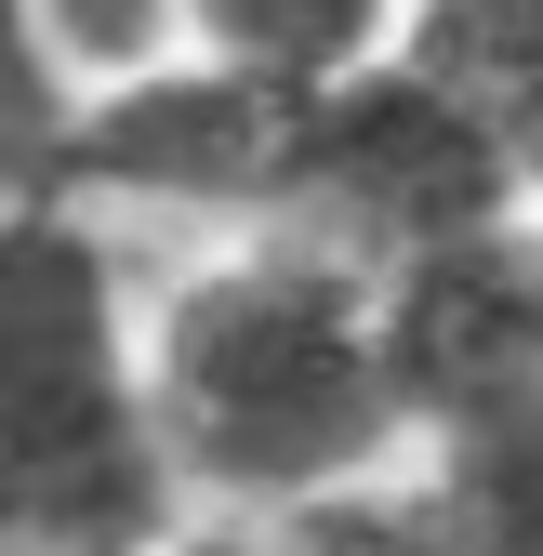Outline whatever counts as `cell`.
<instances>
[{
	"label": "cell",
	"mask_w": 543,
	"mask_h": 556,
	"mask_svg": "<svg viewBox=\"0 0 543 556\" xmlns=\"http://www.w3.org/2000/svg\"><path fill=\"white\" fill-rule=\"evenodd\" d=\"M0 556H27V543H0Z\"/></svg>",
	"instance_id": "12"
},
{
	"label": "cell",
	"mask_w": 543,
	"mask_h": 556,
	"mask_svg": "<svg viewBox=\"0 0 543 556\" xmlns=\"http://www.w3.org/2000/svg\"><path fill=\"white\" fill-rule=\"evenodd\" d=\"M530 213H543V199H530Z\"/></svg>",
	"instance_id": "13"
},
{
	"label": "cell",
	"mask_w": 543,
	"mask_h": 556,
	"mask_svg": "<svg viewBox=\"0 0 543 556\" xmlns=\"http://www.w3.org/2000/svg\"><path fill=\"white\" fill-rule=\"evenodd\" d=\"M530 199H543L530 186V147L451 80L438 53L397 40L384 66L305 93L265 226L331 239V252H358V265H397V252H425V239H464V226H491V213H530Z\"/></svg>",
	"instance_id": "3"
},
{
	"label": "cell",
	"mask_w": 543,
	"mask_h": 556,
	"mask_svg": "<svg viewBox=\"0 0 543 556\" xmlns=\"http://www.w3.org/2000/svg\"><path fill=\"white\" fill-rule=\"evenodd\" d=\"M80 53L53 40L40 0H0V213L14 199H66V173H80Z\"/></svg>",
	"instance_id": "8"
},
{
	"label": "cell",
	"mask_w": 543,
	"mask_h": 556,
	"mask_svg": "<svg viewBox=\"0 0 543 556\" xmlns=\"http://www.w3.org/2000/svg\"><path fill=\"white\" fill-rule=\"evenodd\" d=\"M371 292H384V358H397L412 438L543 397V213H491L464 239H425V252L371 265Z\"/></svg>",
	"instance_id": "5"
},
{
	"label": "cell",
	"mask_w": 543,
	"mask_h": 556,
	"mask_svg": "<svg viewBox=\"0 0 543 556\" xmlns=\"http://www.w3.org/2000/svg\"><path fill=\"white\" fill-rule=\"evenodd\" d=\"M412 53H438L464 93H478L543 186V0H412Z\"/></svg>",
	"instance_id": "9"
},
{
	"label": "cell",
	"mask_w": 543,
	"mask_h": 556,
	"mask_svg": "<svg viewBox=\"0 0 543 556\" xmlns=\"http://www.w3.org/2000/svg\"><path fill=\"white\" fill-rule=\"evenodd\" d=\"M160 556H265V543H252V530H239V517H186V530H173V543H160Z\"/></svg>",
	"instance_id": "11"
},
{
	"label": "cell",
	"mask_w": 543,
	"mask_h": 556,
	"mask_svg": "<svg viewBox=\"0 0 543 556\" xmlns=\"http://www.w3.org/2000/svg\"><path fill=\"white\" fill-rule=\"evenodd\" d=\"M147 384L199 517L292 530L412 451L371 265L292 226H239V252H213L147 318Z\"/></svg>",
	"instance_id": "1"
},
{
	"label": "cell",
	"mask_w": 543,
	"mask_h": 556,
	"mask_svg": "<svg viewBox=\"0 0 543 556\" xmlns=\"http://www.w3.org/2000/svg\"><path fill=\"white\" fill-rule=\"evenodd\" d=\"M40 14H53L66 53H80L93 93L132 80V66H160V53H186V0H40Z\"/></svg>",
	"instance_id": "10"
},
{
	"label": "cell",
	"mask_w": 543,
	"mask_h": 556,
	"mask_svg": "<svg viewBox=\"0 0 543 556\" xmlns=\"http://www.w3.org/2000/svg\"><path fill=\"white\" fill-rule=\"evenodd\" d=\"M199 517L160 438L147 331L119 305L93 199L0 213V543L27 556H160Z\"/></svg>",
	"instance_id": "2"
},
{
	"label": "cell",
	"mask_w": 543,
	"mask_h": 556,
	"mask_svg": "<svg viewBox=\"0 0 543 556\" xmlns=\"http://www.w3.org/2000/svg\"><path fill=\"white\" fill-rule=\"evenodd\" d=\"M412 40V0H186V53L279 93H331Z\"/></svg>",
	"instance_id": "7"
},
{
	"label": "cell",
	"mask_w": 543,
	"mask_h": 556,
	"mask_svg": "<svg viewBox=\"0 0 543 556\" xmlns=\"http://www.w3.org/2000/svg\"><path fill=\"white\" fill-rule=\"evenodd\" d=\"M318 556H543V397L425 425L371 491L292 517Z\"/></svg>",
	"instance_id": "6"
},
{
	"label": "cell",
	"mask_w": 543,
	"mask_h": 556,
	"mask_svg": "<svg viewBox=\"0 0 543 556\" xmlns=\"http://www.w3.org/2000/svg\"><path fill=\"white\" fill-rule=\"evenodd\" d=\"M292 119H305V93L239 80L213 53H160V66H132V80H106L80 106V173H66V199H147V213L265 226L279 160H292Z\"/></svg>",
	"instance_id": "4"
}]
</instances>
